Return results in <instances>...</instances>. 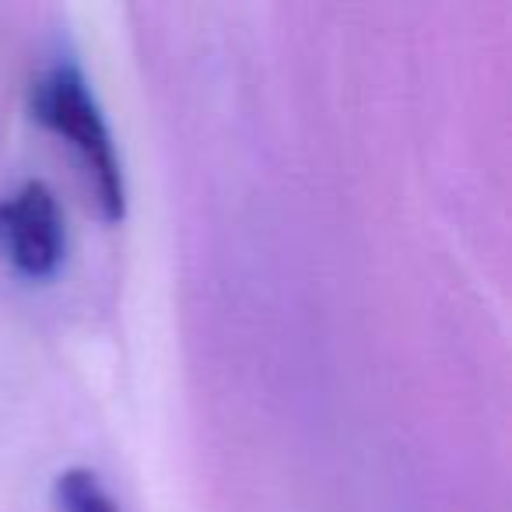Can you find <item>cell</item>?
<instances>
[{
  "label": "cell",
  "mask_w": 512,
  "mask_h": 512,
  "mask_svg": "<svg viewBox=\"0 0 512 512\" xmlns=\"http://www.w3.org/2000/svg\"><path fill=\"white\" fill-rule=\"evenodd\" d=\"M0 253L18 274L46 281L67 256V225L46 183L29 179L0 200Z\"/></svg>",
  "instance_id": "obj_2"
},
{
  "label": "cell",
  "mask_w": 512,
  "mask_h": 512,
  "mask_svg": "<svg viewBox=\"0 0 512 512\" xmlns=\"http://www.w3.org/2000/svg\"><path fill=\"white\" fill-rule=\"evenodd\" d=\"M32 116L57 137H64L81 158V169L88 176L99 214L106 221H120L127 214V186L116 158L113 137L102 120V109L95 95L88 92V81L78 67L60 64L46 71L32 88Z\"/></svg>",
  "instance_id": "obj_1"
},
{
  "label": "cell",
  "mask_w": 512,
  "mask_h": 512,
  "mask_svg": "<svg viewBox=\"0 0 512 512\" xmlns=\"http://www.w3.org/2000/svg\"><path fill=\"white\" fill-rule=\"evenodd\" d=\"M57 509L60 512H120L116 498L109 495V488L99 481V474L88 467H71L57 477Z\"/></svg>",
  "instance_id": "obj_3"
}]
</instances>
